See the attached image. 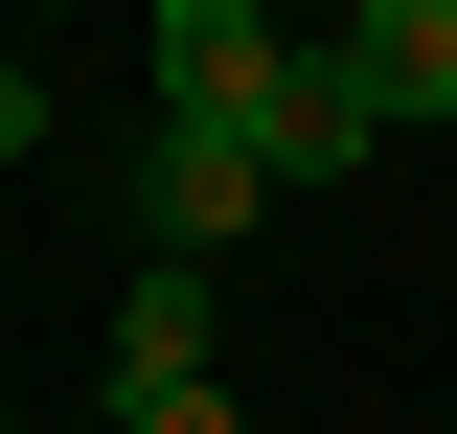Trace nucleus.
I'll list each match as a JSON object with an SVG mask.
<instances>
[{"label": "nucleus", "mask_w": 457, "mask_h": 434, "mask_svg": "<svg viewBox=\"0 0 457 434\" xmlns=\"http://www.w3.org/2000/svg\"><path fill=\"white\" fill-rule=\"evenodd\" d=\"M252 206H275V161H252L228 114H161V138H137V229H161L183 274H206V252H228V229H252Z\"/></svg>", "instance_id": "f257e3e1"}, {"label": "nucleus", "mask_w": 457, "mask_h": 434, "mask_svg": "<svg viewBox=\"0 0 457 434\" xmlns=\"http://www.w3.org/2000/svg\"><path fill=\"white\" fill-rule=\"evenodd\" d=\"M252 161H275V183L389 161V92H366V46H297V69H275V114H252Z\"/></svg>", "instance_id": "f03ea898"}, {"label": "nucleus", "mask_w": 457, "mask_h": 434, "mask_svg": "<svg viewBox=\"0 0 457 434\" xmlns=\"http://www.w3.org/2000/svg\"><path fill=\"white\" fill-rule=\"evenodd\" d=\"M137 46H161V114H228V138H252V114H275V69H297L252 0H161Z\"/></svg>", "instance_id": "7ed1b4c3"}, {"label": "nucleus", "mask_w": 457, "mask_h": 434, "mask_svg": "<svg viewBox=\"0 0 457 434\" xmlns=\"http://www.w3.org/2000/svg\"><path fill=\"white\" fill-rule=\"evenodd\" d=\"M343 46H366V92H389V138H411V114H457V0H366Z\"/></svg>", "instance_id": "20e7f679"}, {"label": "nucleus", "mask_w": 457, "mask_h": 434, "mask_svg": "<svg viewBox=\"0 0 457 434\" xmlns=\"http://www.w3.org/2000/svg\"><path fill=\"white\" fill-rule=\"evenodd\" d=\"M161 366H206V274L137 252V297H114V388H161Z\"/></svg>", "instance_id": "39448f33"}, {"label": "nucleus", "mask_w": 457, "mask_h": 434, "mask_svg": "<svg viewBox=\"0 0 457 434\" xmlns=\"http://www.w3.org/2000/svg\"><path fill=\"white\" fill-rule=\"evenodd\" d=\"M114 434H228V366H161V388H114Z\"/></svg>", "instance_id": "423d86ee"}, {"label": "nucleus", "mask_w": 457, "mask_h": 434, "mask_svg": "<svg viewBox=\"0 0 457 434\" xmlns=\"http://www.w3.org/2000/svg\"><path fill=\"white\" fill-rule=\"evenodd\" d=\"M0 23H69V0H0Z\"/></svg>", "instance_id": "0eeeda50"}, {"label": "nucleus", "mask_w": 457, "mask_h": 434, "mask_svg": "<svg viewBox=\"0 0 457 434\" xmlns=\"http://www.w3.org/2000/svg\"><path fill=\"white\" fill-rule=\"evenodd\" d=\"M0 434H23V412H0Z\"/></svg>", "instance_id": "6e6552de"}]
</instances>
